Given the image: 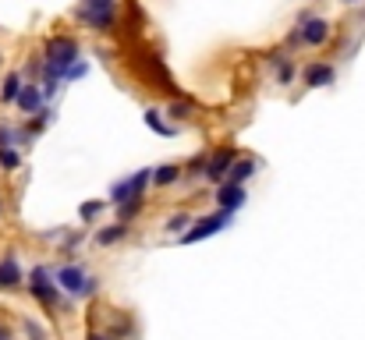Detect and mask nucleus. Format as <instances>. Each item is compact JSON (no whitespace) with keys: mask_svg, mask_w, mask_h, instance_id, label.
Segmentation results:
<instances>
[{"mask_svg":"<svg viewBox=\"0 0 365 340\" xmlns=\"http://www.w3.org/2000/svg\"><path fill=\"white\" fill-rule=\"evenodd\" d=\"M0 340H14V334H11V326H4V323H0Z\"/></svg>","mask_w":365,"mask_h":340,"instance_id":"nucleus-33","label":"nucleus"},{"mask_svg":"<svg viewBox=\"0 0 365 340\" xmlns=\"http://www.w3.org/2000/svg\"><path fill=\"white\" fill-rule=\"evenodd\" d=\"M128 234H131V224H110V227H100V230L93 234V241H96L100 248H114V244H121Z\"/></svg>","mask_w":365,"mask_h":340,"instance_id":"nucleus-17","label":"nucleus"},{"mask_svg":"<svg viewBox=\"0 0 365 340\" xmlns=\"http://www.w3.org/2000/svg\"><path fill=\"white\" fill-rule=\"evenodd\" d=\"M86 280H89V269H86V266H78V262H64V266H57V269H53V284H57V287H61V294H64V298H71V302H78V298H82Z\"/></svg>","mask_w":365,"mask_h":340,"instance_id":"nucleus-6","label":"nucleus"},{"mask_svg":"<svg viewBox=\"0 0 365 340\" xmlns=\"http://www.w3.org/2000/svg\"><path fill=\"white\" fill-rule=\"evenodd\" d=\"M86 340H114V334H110V330H89Z\"/></svg>","mask_w":365,"mask_h":340,"instance_id":"nucleus-32","label":"nucleus"},{"mask_svg":"<svg viewBox=\"0 0 365 340\" xmlns=\"http://www.w3.org/2000/svg\"><path fill=\"white\" fill-rule=\"evenodd\" d=\"M145 75L153 78V86H156V89H167V93H174V96H178V86H174V78L167 75V68H163L160 53H145Z\"/></svg>","mask_w":365,"mask_h":340,"instance_id":"nucleus-12","label":"nucleus"},{"mask_svg":"<svg viewBox=\"0 0 365 340\" xmlns=\"http://www.w3.org/2000/svg\"><path fill=\"white\" fill-rule=\"evenodd\" d=\"M14 107H18V113H36L39 107H46L43 103V93H39V82H25L21 93H18V100H14Z\"/></svg>","mask_w":365,"mask_h":340,"instance_id":"nucleus-14","label":"nucleus"},{"mask_svg":"<svg viewBox=\"0 0 365 340\" xmlns=\"http://www.w3.org/2000/svg\"><path fill=\"white\" fill-rule=\"evenodd\" d=\"M305 86L309 89H327V86H334V78H337V71H334V64H323V61H316V64H305Z\"/></svg>","mask_w":365,"mask_h":340,"instance_id":"nucleus-13","label":"nucleus"},{"mask_svg":"<svg viewBox=\"0 0 365 340\" xmlns=\"http://www.w3.org/2000/svg\"><path fill=\"white\" fill-rule=\"evenodd\" d=\"M21 287H25V266L18 262L14 252L0 255V291L11 294V291H21Z\"/></svg>","mask_w":365,"mask_h":340,"instance_id":"nucleus-8","label":"nucleus"},{"mask_svg":"<svg viewBox=\"0 0 365 340\" xmlns=\"http://www.w3.org/2000/svg\"><path fill=\"white\" fill-rule=\"evenodd\" d=\"M57 241H61V252H64V255H71V252H78V248H82L86 230H82V227H64Z\"/></svg>","mask_w":365,"mask_h":340,"instance_id":"nucleus-22","label":"nucleus"},{"mask_svg":"<svg viewBox=\"0 0 365 340\" xmlns=\"http://www.w3.org/2000/svg\"><path fill=\"white\" fill-rule=\"evenodd\" d=\"M181 181V167L178 163H160V167H149V185L156 188H170Z\"/></svg>","mask_w":365,"mask_h":340,"instance_id":"nucleus-16","label":"nucleus"},{"mask_svg":"<svg viewBox=\"0 0 365 340\" xmlns=\"http://www.w3.org/2000/svg\"><path fill=\"white\" fill-rule=\"evenodd\" d=\"M107 210H110V202H107V199H89V202H82V206H78V224H86V227L96 224Z\"/></svg>","mask_w":365,"mask_h":340,"instance_id":"nucleus-19","label":"nucleus"},{"mask_svg":"<svg viewBox=\"0 0 365 340\" xmlns=\"http://www.w3.org/2000/svg\"><path fill=\"white\" fill-rule=\"evenodd\" d=\"M259 167H262V163H259L255 156H238V160L231 163V170H227V177H224V181H227V185H242L245 188V185L259 174ZM224 181H220V185H224Z\"/></svg>","mask_w":365,"mask_h":340,"instance_id":"nucleus-11","label":"nucleus"},{"mask_svg":"<svg viewBox=\"0 0 365 340\" xmlns=\"http://www.w3.org/2000/svg\"><path fill=\"white\" fill-rule=\"evenodd\" d=\"M344 4H362V0H344Z\"/></svg>","mask_w":365,"mask_h":340,"instance_id":"nucleus-35","label":"nucleus"},{"mask_svg":"<svg viewBox=\"0 0 365 340\" xmlns=\"http://www.w3.org/2000/svg\"><path fill=\"white\" fill-rule=\"evenodd\" d=\"M192 113H195V103L192 100H174L163 117H174V120H192Z\"/></svg>","mask_w":365,"mask_h":340,"instance_id":"nucleus-26","label":"nucleus"},{"mask_svg":"<svg viewBox=\"0 0 365 340\" xmlns=\"http://www.w3.org/2000/svg\"><path fill=\"white\" fill-rule=\"evenodd\" d=\"M89 75V64L86 61H75L68 71H64V82H78V78H86Z\"/></svg>","mask_w":365,"mask_h":340,"instance_id":"nucleus-29","label":"nucleus"},{"mask_svg":"<svg viewBox=\"0 0 365 340\" xmlns=\"http://www.w3.org/2000/svg\"><path fill=\"white\" fill-rule=\"evenodd\" d=\"M21 330H25V337L29 340H50L46 337V330H43L36 319H21Z\"/></svg>","mask_w":365,"mask_h":340,"instance_id":"nucleus-28","label":"nucleus"},{"mask_svg":"<svg viewBox=\"0 0 365 340\" xmlns=\"http://www.w3.org/2000/svg\"><path fill=\"white\" fill-rule=\"evenodd\" d=\"M192 220H195V217H192V213H188V210H178V213H174V217H167V224H163V230H167V234H174V237H178V234H185V230H188V227H192Z\"/></svg>","mask_w":365,"mask_h":340,"instance_id":"nucleus-24","label":"nucleus"},{"mask_svg":"<svg viewBox=\"0 0 365 340\" xmlns=\"http://www.w3.org/2000/svg\"><path fill=\"white\" fill-rule=\"evenodd\" d=\"M43 75L39 78H64V71L75 64V61H82V43L75 39V36H50L46 43H43Z\"/></svg>","mask_w":365,"mask_h":340,"instance_id":"nucleus-1","label":"nucleus"},{"mask_svg":"<svg viewBox=\"0 0 365 340\" xmlns=\"http://www.w3.org/2000/svg\"><path fill=\"white\" fill-rule=\"evenodd\" d=\"M71 18L89 25L93 32H110L114 21H118V0H82L71 11Z\"/></svg>","mask_w":365,"mask_h":340,"instance_id":"nucleus-3","label":"nucleus"},{"mask_svg":"<svg viewBox=\"0 0 365 340\" xmlns=\"http://www.w3.org/2000/svg\"><path fill=\"white\" fill-rule=\"evenodd\" d=\"M145 188H149V167L145 170H131V174H124L121 181H114L107 202L114 206V202H124V199H142Z\"/></svg>","mask_w":365,"mask_h":340,"instance_id":"nucleus-7","label":"nucleus"},{"mask_svg":"<svg viewBox=\"0 0 365 340\" xmlns=\"http://www.w3.org/2000/svg\"><path fill=\"white\" fill-rule=\"evenodd\" d=\"M327 46L330 43V21L327 18H312L309 11L298 18V29L291 32V46Z\"/></svg>","mask_w":365,"mask_h":340,"instance_id":"nucleus-5","label":"nucleus"},{"mask_svg":"<svg viewBox=\"0 0 365 340\" xmlns=\"http://www.w3.org/2000/svg\"><path fill=\"white\" fill-rule=\"evenodd\" d=\"M142 210H145V195H142V199H124V202H114L118 224H131V220H138V217H142Z\"/></svg>","mask_w":365,"mask_h":340,"instance_id":"nucleus-20","label":"nucleus"},{"mask_svg":"<svg viewBox=\"0 0 365 340\" xmlns=\"http://www.w3.org/2000/svg\"><path fill=\"white\" fill-rule=\"evenodd\" d=\"M50 124H53V110H50V107H39V110L32 113V117H29V120H25L21 128H25V131H29L32 138H39V135H43V131L50 128Z\"/></svg>","mask_w":365,"mask_h":340,"instance_id":"nucleus-21","label":"nucleus"},{"mask_svg":"<svg viewBox=\"0 0 365 340\" xmlns=\"http://www.w3.org/2000/svg\"><path fill=\"white\" fill-rule=\"evenodd\" d=\"M0 170H4V174H14V170H21V149H14V145L0 149Z\"/></svg>","mask_w":365,"mask_h":340,"instance_id":"nucleus-25","label":"nucleus"},{"mask_svg":"<svg viewBox=\"0 0 365 340\" xmlns=\"http://www.w3.org/2000/svg\"><path fill=\"white\" fill-rule=\"evenodd\" d=\"M25 291L32 294V302L46 312H61L64 309V294L61 287L53 284V269L46 262H36L29 273H25Z\"/></svg>","mask_w":365,"mask_h":340,"instance_id":"nucleus-2","label":"nucleus"},{"mask_svg":"<svg viewBox=\"0 0 365 340\" xmlns=\"http://www.w3.org/2000/svg\"><path fill=\"white\" fill-rule=\"evenodd\" d=\"M7 145L18 149V128L14 124H0V149H7Z\"/></svg>","mask_w":365,"mask_h":340,"instance_id":"nucleus-27","label":"nucleus"},{"mask_svg":"<svg viewBox=\"0 0 365 340\" xmlns=\"http://www.w3.org/2000/svg\"><path fill=\"white\" fill-rule=\"evenodd\" d=\"M235 160H238L235 149H217V153H210V156H206V170H202V177H206L210 185H220V181L227 177V170H231Z\"/></svg>","mask_w":365,"mask_h":340,"instance_id":"nucleus-9","label":"nucleus"},{"mask_svg":"<svg viewBox=\"0 0 365 340\" xmlns=\"http://www.w3.org/2000/svg\"><path fill=\"white\" fill-rule=\"evenodd\" d=\"M100 287H103V280L89 273V280H86V287H82V298H78V302H89V298H96V294H100Z\"/></svg>","mask_w":365,"mask_h":340,"instance_id":"nucleus-30","label":"nucleus"},{"mask_svg":"<svg viewBox=\"0 0 365 340\" xmlns=\"http://www.w3.org/2000/svg\"><path fill=\"white\" fill-rule=\"evenodd\" d=\"M142 120H145V128H149L153 135H163V138H174V135H178V124H170L156 107H145Z\"/></svg>","mask_w":365,"mask_h":340,"instance_id":"nucleus-15","label":"nucleus"},{"mask_svg":"<svg viewBox=\"0 0 365 340\" xmlns=\"http://www.w3.org/2000/svg\"><path fill=\"white\" fill-rule=\"evenodd\" d=\"M0 220H4V199H0Z\"/></svg>","mask_w":365,"mask_h":340,"instance_id":"nucleus-34","label":"nucleus"},{"mask_svg":"<svg viewBox=\"0 0 365 340\" xmlns=\"http://www.w3.org/2000/svg\"><path fill=\"white\" fill-rule=\"evenodd\" d=\"M0 61H4V53H0Z\"/></svg>","mask_w":365,"mask_h":340,"instance_id":"nucleus-36","label":"nucleus"},{"mask_svg":"<svg viewBox=\"0 0 365 340\" xmlns=\"http://www.w3.org/2000/svg\"><path fill=\"white\" fill-rule=\"evenodd\" d=\"M269 68H277V82H280V86H291V82H294V64H291L284 53H273V57H269Z\"/></svg>","mask_w":365,"mask_h":340,"instance_id":"nucleus-23","label":"nucleus"},{"mask_svg":"<svg viewBox=\"0 0 365 340\" xmlns=\"http://www.w3.org/2000/svg\"><path fill=\"white\" fill-rule=\"evenodd\" d=\"M245 202H248V188H242V185H217V210L220 213H238V210H245Z\"/></svg>","mask_w":365,"mask_h":340,"instance_id":"nucleus-10","label":"nucleus"},{"mask_svg":"<svg viewBox=\"0 0 365 340\" xmlns=\"http://www.w3.org/2000/svg\"><path fill=\"white\" fill-rule=\"evenodd\" d=\"M21 86H25V75L21 71H7L4 82H0V103H14L18 93H21Z\"/></svg>","mask_w":365,"mask_h":340,"instance_id":"nucleus-18","label":"nucleus"},{"mask_svg":"<svg viewBox=\"0 0 365 340\" xmlns=\"http://www.w3.org/2000/svg\"><path fill=\"white\" fill-rule=\"evenodd\" d=\"M231 220H235V217H231V213H220V210H213V213H206V217H195L185 234H178V244H199V241H206V237L227 230Z\"/></svg>","mask_w":365,"mask_h":340,"instance_id":"nucleus-4","label":"nucleus"},{"mask_svg":"<svg viewBox=\"0 0 365 340\" xmlns=\"http://www.w3.org/2000/svg\"><path fill=\"white\" fill-rule=\"evenodd\" d=\"M202 170H206V156H195V160L181 170V177H202Z\"/></svg>","mask_w":365,"mask_h":340,"instance_id":"nucleus-31","label":"nucleus"}]
</instances>
